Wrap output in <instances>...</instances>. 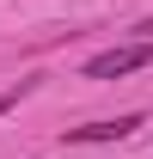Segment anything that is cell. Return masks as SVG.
<instances>
[{"mask_svg":"<svg viewBox=\"0 0 153 159\" xmlns=\"http://www.w3.org/2000/svg\"><path fill=\"white\" fill-rule=\"evenodd\" d=\"M31 86H37V80H19V86H6V92H0V116H6V110H12V104H19Z\"/></svg>","mask_w":153,"mask_h":159,"instance_id":"3","label":"cell"},{"mask_svg":"<svg viewBox=\"0 0 153 159\" xmlns=\"http://www.w3.org/2000/svg\"><path fill=\"white\" fill-rule=\"evenodd\" d=\"M141 110H123V116H98V122H80V129H67V141H123V135H135L141 129Z\"/></svg>","mask_w":153,"mask_h":159,"instance_id":"2","label":"cell"},{"mask_svg":"<svg viewBox=\"0 0 153 159\" xmlns=\"http://www.w3.org/2000/svg\"><path fill=\"white\" fill-rule=\"evenodd\" d=\"M141 31H147V37H153V19H141Z\"/></svg>","mask_w":153,"mask_h":159,"instance_id":"4","label":"cell"},{"mask_svg":"<svg viewBox=\"0 0 153 159\" xmlns=\"http://www.w3.org/2000/svg\"><path fill=\"white\" fill-rule=\"evenodd\" d=\"M141 67H153V37L116 43V49L92 55V61H86V80H123V74H141Z\"/></svg>","mask_w":153,"mask_h":159,"instance_id":"1","label":"cell"}]
</instances>
